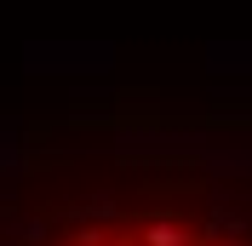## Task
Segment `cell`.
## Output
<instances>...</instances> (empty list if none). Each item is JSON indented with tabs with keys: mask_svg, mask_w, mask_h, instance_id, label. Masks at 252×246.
I'll list each match as a JSON object with an SVG mask.
<instances>
[{
	"mask_svg": "<svg viewBox=\"0 0 252 246\" xmlns=\"http://www.w3.org/2000/svg\"><path fill=\"white\" fill-rule=\"evenodd\" d=\"M0 246H252V195L206 172H143L40 206Z\"/></svg>",
	"mask_w": 252,
	"mask_h": 246,
	"instance_id": "obj_1",
	"label": "cell"
}]
</instances>
